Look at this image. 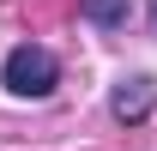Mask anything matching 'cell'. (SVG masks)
Listing matches in <instances>:
<instances>
[{"mask_svg":"<svg viewBox=\"0 0 157 151\" xmlns=\"http://www.w3.org/2000/svg\"><path fill=\"white\" fill-rule=\"evenodd\" d=\"M0 85L12 97H30V103H42V97L60 85V60L42 48V42H18L12 55L0 60Z\"/></svg>","mask_w":157,"mask_h":151,"instance_id":"1","label":"cell"},{"mask_svg":"<svg viewBox=\"0 0 157 151\" xmlns=\"http://www.w3.org/2000/svg\"><path fill=\"white\" fill-rule=\"evenodd\" d=\"M151 109H157V85H151L145 73H127V79L109 85V115H115L121 127H139Z\"/></svg>","mask_w":157,"mask_h":151,"instance_id":"2","label":"cell"},{"mask_svg":"<svg viewBox=\"0 0 157 151\" xmlns=\"http://www.w3.org/2000/svg\"><path fill=\"white\" fill-rule=\"evenodd\" d=\"M78 18H85V24H103V30H115V24L133 18V0H78Z\"/></svg>","mask_w":157,"mask_h":151,"instance_id":"3","label":"cell"},{"mask_svg":"<svg viewBox=\"0 0 157 151\" xmlns=\"http://www.w3.org/2000/svg\"><path fill=\"white\" fill-rule=\"evenodd\" d=\"M151 30H157V0H151Z\"/></svg>","mask_w":157,"mask_h":151,"instance_id":"4","label":"cell"}]
</instances>
